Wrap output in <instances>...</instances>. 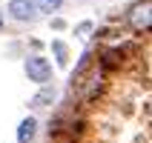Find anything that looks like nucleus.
I'll return each mask as SVG.
<instances>
[{"instance_id": "11", "label": "nucleus", "mask_w": 152, "mask_h": 143, "mask_svg": "<svg viewBox=\"0 0 152 143\" xmlns=\"http://www.w3.org/2000/svg\"><path fill=\"white\" fill-rule=\"evenodd\" d=\"M0 29H3V15H0Z\"/></svg>"}, {"instance_id": "3", "label": "nucleus", "mask_w": 152, "mask_h": 143, "mask_svg": "<svg viewBox=\"0 0 152 143\" xmlns=\"http://www.w3.org/2000/svg\"><path fill=\"white\" fill-rule=\"evenodd\" d=\"M9 15L20 23H32L37 17V3L34 0H9Z\"/></svg>"}, {"instance_id": "10", "label": "nucleus", "mask_w": 152, "mask_h": 143, "mask_svg": "<svg viewBox=\"0 0 152 143\" xmlns=\"http://www.w3.org/2000/svg\"><path fill=\"white\" fill-rule=\"evenodd\" d=\"M86 32H92V23H80L77 26V34H86Z\"/></svg>"}, {"instance_id": "4", "label": "nucleus", "mask_w": 152, "mask_h": 143, "mask_svg": "<svg viewBox=\"0 0 152 143\" xmlns=\"http://www.w3.org/2000/svg\"><path fill=\"white\" fill-rule=\"evenodd\" d=\"M77 86H80V83H77ZM101 92H103V69H98V72L80 86V100H83V103H92Z\"/></svg>"}, {"instance_id": "8", "label": "nucleus", "mask_w": 152, "mask_h": 143, "mask_svg": "<svg viewBox=\"0 0 152 143\" xmlns=\"http://www.w3.org/2000/svg\"><path fill=\"white\" fill-rule=\"evenodd\" d=\"M63 6V0H37V12H55Z\"/></svg>"}, {"instance_id": "1", "label": "nucleus", "mask_w": 152, "mask_h": 143, "mask_svg": "<svg viewBox=\"0 0 152 143\" xmlns=\"http://www.w3.org/2000/svg\"><path fill=\"white\" fill-rule=\"evenodd\" d=\"M126 23L135 34H149L152 32V0H138L126 12Z\"/></svg>"}, {"instance_id": "9", "label": "nucleus", "mask_w": 152, "mask_h": 143, "mask_svg": "<svg viewBox=\"0 0 152 143\" xmlns=\"http://www.w3.org/2000/svg\"><path fill=\"white\" fill-rule=\"evenodd\" d=\"M52 97H55V92H52V89H46V92H43V94H37V97H34V100H32V106H43V103H49Z\"/></svg>"}, {"instance_id": "5", "label": "nucleus", "mask_w": 152, "mask_h": 143, "mask_svg": "<svg viewBox=\"0 0 152 143\" xmlns=\"http://www.w3.org/2000/svg\"><path fill=\"white\" fill-rule=\"evenodd\" d=\"M124 57H126V46H115V49H106L101 54V69L106 72V69H118L121 63H124Z\"/></svg>"}, {"instance_id": "7", "label": "nucleus", "mask_w": 152, "mask_h": 143, "mask_svg": "<svg viewBox=\"0 0 152 143\" xmlns=\"http://www.w3.org/2000/svg\"><path fill=\"white\" fill-rule=\"evenodd\" d=\"M52 49H55V57H58V66H66V57H69L66 46H63L60 40H55V43H52Z\"/></svg>"}, {"instance_id": "2", "label": "nucleus", "mask_w": 152, "mask_h": 143, "mask_svg": "<svg viewBox=\"0 0 152 143\" xmlns=\"http://www.w3.org/2000/svg\"><path fill=\"white\" fill-rule=\"evenodd\" d=\"M26 77L32 80V83H49L52 80V63L43 54H32V57H26Z\"/></svg>"}, {"instance_id": "6", "label": "nucleus", "mask_w": 152, "mask_h": 143, "mask_svg": "<svg viewBox=\"0 0 152 143\" xmlns=\"http://www.w3.org/2000/svg\"><path fill=\"white\" fill-rule=\"evenodd\" d=\"M34 135H37V120L34 118L20 120V126H17V143H32Z\"/></svg>"}]
</instances>
